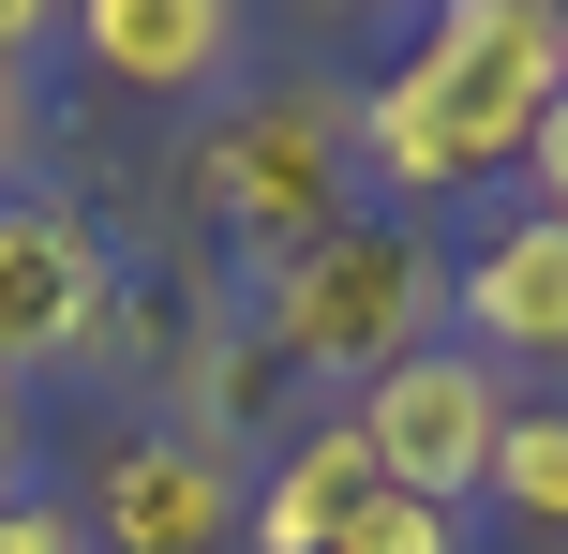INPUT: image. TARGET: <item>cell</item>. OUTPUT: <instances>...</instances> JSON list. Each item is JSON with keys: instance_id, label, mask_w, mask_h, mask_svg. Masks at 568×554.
Returning <instances> with one entry per match:
<instances>
[{"instance_id": "18", "label": "cell", "mask_w": 568, "mask_h": 554, "mask_svg": "<svg viewBox=\"0 0 568 554\" xmlns=\"http://www.w3.org/2000/svg\"><path fill=\"white\" fill-rule=\"evenodd\" d=\"M329 16H389V0H329ZM404 16H419V0H404Z\"/></svg>"}, {"instance_id": "1", "label": "cell", "mask_w": 568, "mask_h": 554, "mask_svg": "<svg viewBox=\"0 0 568 554\" xmlns=\"http://www.w3.org/2000/svg\"><path fill=\"white\" fill-rule=\"evenodd\" d=\"M568 90V30L554 0H419L404 46L374 60L359 90V180L374 210H464V195H509L524 150H539Z\"/></svg>"}, {"instance_id": "11", "label": "cell", "mask_w": 568, "mask_h": 554, "mask_svg": "<svg viewBox=\"0 0 568 554\" xmlns=\"http://www.w3.org/2000/svg\"><path fill=\"white\" fill-rule=\"evenodd\" d=\"M479 510L524 540H568V405H509V435L479 465Z\"/></svg>"}, {"instance_id": "14", "label": "cell", "mask_w": 568, "mask_h": 554, "mask_svg": "<svg viewBox=\"0 0 568 554\" xmlns=\"http://www.w3.org/2000/svg\"><path fill=\"white\" fill-rule=\"evenodd\" d=\"M16 495H45V405L0 390V510H16Z\"/></svg>"}, {"instance_id": "10", "label": "cell", "mask_w": 568, "mask_h": 554, "mask_svg": "<svg viewBox=\"0 0 568 554\" xmlns=\"http://www.w3.org/2000/svg\"><path fill=\"white\" fill-rule=\"evenodd\" d=\"M165 375H180V435H210V450H240V465H255V450H284V405H300V390H284V360L255 345V330H240V315H210L195 330V345H180L165 360Z\"/></svg>"}, {"instance_id": "8", "label": "cell", "mask_w": 568, "mask_h": 554, "mask_svg": "<svg viewBox=\"0 0 568 554\" xmlns=\"http://www.w3.org/2000/svg\"><path fill=\"white\" fill-rule=\"evenodd\" d=\"M75 60L120 105H225L255 75V0H75Z\"/></svg>"}, {"instance_id": "15", "label": "cell", "mask_w": 568, "mask_h": 554, "mask_svg": "<svg viewBox=\"0 0 568 554\" xmlns=\"http://www.w3.org/2000/svg\"><path fill=\"white\" fill-rule=\"evenodd\" d=\"M60 46H75V0H0V60H16V75L60 60Z\"/></svg>"}, {"instance_id": "9", "label": "cell", "mask_w": 568, "mask_h": 554, "mask_svg": "<svg viewBox=\"0 0 568 554\" xmlns=\"http://www.w3.org/2000/svg\"><path fill=\"white\" fill-rule=\"evenodd\" d=\"M359 495H374V450H359V420H300V435L255 465V510H240V554H329L344 525H359Z\"/></svg>"}, {"instance_id": "13", "label": "cell", "mask_w": 568, "mask_h": 554, "mask_svg": "<svg viewBox=\"0 0 568 554\" xmlns=\"http://www.w3.org/2000/svg\"><path fill=\"white\" fill-rule=\"evenodd\" d=\"M60 165V120H45V75H16L0 60V195H30V180Z\"/></svg>"}, {"instance_id": "2", "label": "cell", "mask_w": 568, "mask_h": 554, "mask_svg": "<svg viewBox=\"0 0 568 554\" xmlns=\"http://www.w3.org/2000/svg\"><path fill=\"white\" fill-rule=\"evenodd\" d=\"M240 330L284 360V390H374L449 330V225L419 210H344L240 270Z\"/></svg>"}, {"instance_id": "4", "label": "cell", "mask_w": 568, "mask_h": 554, "mask_svg": "<svg viewBox=\"0 0 568 554\" xmlns=\"http://www.w3.org/2000/svg\"><path fill=\"white\" fill-rule=\"evenodd\" d=\"M449 345H479L524 405H568V210L494 195L449 240Z\"/></svg>"}, {"instance_id": "7", "label": "cell", "mask_w": 568, "mask_h": 554, "mask_svg": "<svg viewBox=\"0 0 568 554\" xmlns=\"http://www.w3.org/2000/svg\"><path fill=\"white\" fill-rule=\"evenodd\" d=\"M240 510H255V465L180 420H135V435L90 450V554H240Z\"/></svg>"}, {"instance_id": "5", "label": "cell", "mask_w": 568, "mask_h": 554, "mask_svg": "<svg viewBox=\"0 0 568 554\" xmlns=\"http://www.w3.org/2000/svg\"><path fill=\"white\" fill-rule=\"evenodd\" d=\"M509 405L524 390L494 375L479 345H449V330H434L419 360H389L374 390H344L374 480H389V495H434V510H479V465H494V435H509Z\"/></svg>"}, {"instance_id": "16", "label": "cell", "mask_w": 568, "mask_h": 554, "mask_svg": "<svg viewBox=\"0 0 568 554\" xmlns=\"http://www.w3.org/2000/svg\"><path fill=\"white\" fill-rule=\"evenodd\" d=\"M0 554H90V525L60 495H16V510H0Z\"/></svg>"}, {"instance_id": "3", "label": "cell", "mask_w": 568, "mask_h": 554, "mask_svg": "<svg viewBox=\"0 0 568 554\" xmlns=\"http://www.w3.org/2000/svg\"><path fill=\"white\" fill-rule=\"evenodd\" d=\"M180 195L240 240V270L284 255V240H314V225H344V210H374V180H359V90H329V75H240L225 105H195Z\"/></svg>"}, {"instance_id": "12", "label": "cell", "mask_w": 568, "mask_h": 554, "mask_svg": "<svg viewBox=\"0 0 568 554\" xmlns=\"http://www.w3.org/2000/svg\"><path fill=\"white\" fill-rule=\"evenodd\" d=\"M329 554H479V510H434V495H389V480H374L359 525H344Z\"/></svg>"}, {"instance_id": "17", "label": "cell", "mask_w": 568, "mask_h": 554, "mask_svg": "<svg viewBox=\"0 0 568 554\" xmlns=\"http://www.w3.org/2000/svg\"><path fill=\"white\" fill-rule=\"evenodd\" d=\"M524 195L568 210V90H554V120H539V150H524Z\"/></svg>"}, {"instance_id": "6", "label": "cell", "mask_w": 568, "mask_h": 554, "mask_svg": "<svg viewBox=\"0 0 568 554\" xmlns=\"http://www.w3.org/2000/svg\"><path fill=\"white\" fill-rule=\"evenodd\" d=\"M120 300V255L60 180L0 195V390H45V375H90V330Z\"/></svg>"}]
</instances>
